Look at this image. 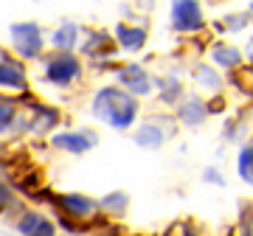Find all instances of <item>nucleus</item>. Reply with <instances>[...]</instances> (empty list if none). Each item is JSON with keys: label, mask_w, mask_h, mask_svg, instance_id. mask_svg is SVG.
Returning <instances> with one entry per match:
<instances>
[{"label": "nucleus", "mask_w": 253, "mask_h": 236, "mask_svg": "<svg viewBox=\"0 0 253 236\" xmlns=\"http://www.w3.org/2000/svg\"><path fill=\"white\" fill-rule=\"evenodd\" d=\"M93 113H96V118L107 121L110 127L126 129L135 121L138 99H132V93H124L118 87H101L93 99Z\"/></svg>", "instance_id": "obj_1"}, {"label": "nucleus", "mask_w": 253, "mask_h": 236, "mask_svg": "<svg viewBox=\"0 0 253 236\" xmlns=\"http://www.w3.org/2000/svg\"><path fill=\"white\" fill-rule=\"evenodd\" d=\"M79 59L73 54H68V51H59V54H54L51 59L45 62V82L56 84V87H68V84H73L76 79H79Z\"/></svg>", "instance_id": "obj_2"}, {"label": "nucleus", "mask_w": 253, "mask_h": 236, "mask_svg": "<svg viewBox=\"0 0 253 236\" xmlns=\"http://www.w3.org/2000/svg\"><path fill=\"white\" fill-rule=\"evenodd\" d=\"M11 42L23 59H34L42 51V31L37 23H14L11 26Z\"/></svg>", "instance_id": "obj_3"}, {"label": "nucleus", "mask_w": 253, "mask_h": 236, "mask_svg": "<svg viewBox=\"0 0 253 236\" xmlns=\"http://www.w3.org/2000/svg\"><path fill=\"white\" fill-rule=\"evenodd\" d=\"M172 26L180 34L200 31V26H203V11H200L197 0H174L172 3Z\"/></svg>", "instance_id": "obj_4"}, {"label": "nucleus", "mask_w": 253, "mask_h": 236, "mask_svg": "<svg viewBox=\"0 0 253 236\" xmlns=\"http://www.w3.org/2000/svg\"><path fill=\"white\" fill-rule=\"evenodd\" d=\"M96 144H99V138H96V132H90V129H79V132H59V135H54V146H56V149L71 152V155L87 152V149H93Z\"/></svg>", "instance_id": "obj_5"}, {"label": "nucleus", "mask_w": 253, "mask_h": 236, "mask_svg": "<svg viewBox=\"0 0 253 236\" xmlns=\"http://www.w3.org/2000/svg\"><path fill=\"white\" fill-rule=\"evenodd\" d=\"M118 82L126 84L132 96H146V93L152 90V79L144 73L141 65H126V68H121L118 71Z\"/></svg>", "instance_id": "obj_6"}, {"label": "nucleus", "mask_w": 253, "mask_h": 236, "mask_svg": "<svg viewBox=\"0 0 253 236\" xmlns=\"http://www.w3.org/2000/svg\"><path fill=\"white\" fill-rule=\"evenodd\" d=\"M59 208H62V214H68V217L87 219V217L96 214V202H93L90 197H82V194H65V197H59Z\"/></svg>", "instance_id": "obj_7"}, {"label": "nucleus", "mask_w": 253, "mask_h": 236, "mask_svg": "<svg viewBox=\"0 0 253 236\" xmlns=\"http://www.w3.org/2000/svg\"><path fill=\"white\" fill-rule=\"evenodd\" d=\"M0 87H11V90H23L26 87L23 65H17L14 59H0Z\"/></svg>", "instance_id": "obj_8"}, {"label": "nucleus", "mask_w": 253, "mask_h": 236, "mask_svg": "<svg viewBox=\"0 0 253 236\" xmlns=\"http://www.w3.org/2000/svg\"><path fill=\"white\" fill-rule=\"evenodd\" d=\"M116 37H118V45L126 48V51H141L146 42V31L144 28H132V26H118Z\"/></svg>", "instance_id": "obj_9"}, {"label": "nucleus", "mask_w": 253, "mask_h": 236, "mask_svg": "<svg viewBox=\"0 0 253 236\" xmlns=\"http://www.w3.org/2000/svg\"><path fill=\"white\" fill-rule=\"evenodd\" d=\"M17 231L20 234H54V225L48 222L45 217H40L37 211H26L23 214V219L17 222Z\"/></svg>", "instance_id": "obj_10"}, {"label": "nucleus", "mask_w": 253, "mask_h": 236, "mask_svg": "<svg viewBox=\"0 0 253 236\" xmlns=\"http://www.w3.org/2000/svg\"><path fill=\"white\" fill-rule=\"evenodd\" d=\"M76 39H79L76 23H62V26L54 31V45L59 48V51H71V48L76 45Z\"/></svg>", "instance_id": "obj_11"}, {"label": "nucleus", "mask_w": 253, "mask_h": 236, "mask_svg": "<svg viewBox=\"0 0 253 236\" xmlns=\"http://www.w3.org/2000/svg\"><path fill=\"white\" fill-rule=\"evenodd\" d=\"M135 144L144 146V149H158L163 144V132L155 124H144V127L135 132Z\"/></svg>", "instance_id": "obj_12"}, {"label": "nucleus", "mask_w": 253, "mask_h": 236, "mask_svg": "<svg viewBox=\"0 0 253 236\" xmlns=\"http://www.w3.org/2000/svg\"><path fill=\"white\" fill-rule=\"evenodd\" d=\"M84 54L87 56H110V39L104 31H96V34L87 37V42H84Z\"/></svg>", "instance_id": "obj_13"}, {"label": "nucleus", "mask_w": 253, "mask_h": 236, "mask_svg": "<svg viewBox=\"0 0 253 236\" xmlns=\"http://www.w3.org/2000/svg\"><path fill=\"white\" fill-rule=\"evenodd\" d=\"M206 113H208V110H206V104H203L200 99H189V101H186V104L180 107V118L186 121V124H189V127L200 124V121L206 118Z\"/></svg>", "instance_id": "obj_14"}, {"label": "nucleus", "mask_w": 253, "mask_h": 236, "mask_svg": "<svg viewBox=\"0 0 253 236\" xmlns=\"http://www.w3.org/2000/svg\"><path fill=\"white\" fill-rule=\"evenodd\" d=\"M211 56H214V62H217L219 68H236V65L242 62V54H239L236 48H228V45H217Z\"/></svg>", "instance_id": "obj_15"}, {"label": "nucleus", "mask_w": 253, "mask_h": 236, "mask_svg": "<svg viewBox=\"0 0 253 236\" xmlns=\"http://www.w3.org/2000/svg\"><path fill=\"white\" fill-rule=\"evenodd\" d=\"M239 174H242V180L253 183V141L239 152Z\"/></svg>", "instance_id": "obj_16"}, {"label": "nucleus", "mask_w": 253, "mask_h": 236, "mask_svg": "<svg viewBox=\"0 0 253 236\" xmlns=\"http://www.w3.org/2000/svg\"><path fill=\"white\" fill-rule=\"evenodd\" d=\"M194 82L203 84V87H208V90H217L219 87V79L214 76V71H211L208 65H200L197 71H194Z\"/></svg>", "instance_id": "obj_17"}, {"label": "nucleus", "mask_w": 253, "mask_h": 236, "mask_svg": "<svg viewBox=\"0 0 253 236\" xmlns=\"http://www.w3.org/2000/svg\"><path fill=\"white\" fill-rule=\"evenodd\" d=\"M101 205L107 211H113V214H121V211L126 208V194L124 191H113V194H107V197L101 200Z\"/></svg>", "instance_id": "obj_18"}, {"label": "nucleus", "mask_w": 253, "mask_h": 236, "mask_svg": "<svg viewBox=\"0 0 253 236\" xmlns=\"http://www.w3.org/2000/svg\"><path fill=\"white\" fill-rule=\"evenodd\" d=\"M14 124V104L0 99V129H9Z\"/></svg>", "instance_id": "obj_19"}, {"label": "nucleus", "mask_w": 253, "mask_h": 236, "mask_svg": "<svg viewBox=\"0 0 253 236\" xmlns=\"http://www.w3.org/2000/svg\"><path fill=\"white\" fill-rule=\"evenodd\" d=\"M161 84H163L161 101H166V104L177 101V96H180V82H177V79H169V82H161Z\"/></svg>", "instance_id": "obj_20"}, {"label": "nucleus", "mask_w": 253, "mask_h": 236, "mask_svg": "<svg viewBox=\"0 0 253 236\" xmlns=\"http://www.w3.org/2000/svg\"><path fill=\"white\" fill-rule=\"evenodd\" d=\"M234 84H236V87H242L245 93H253V71L234 73Z\"/></svg>", "instance_id": "obj_21"}, {"label": "nucleus", "mask_w": 253, "mask_h": 236, "mask_svg": "<svg viewBox=\"0 0 253 236\" xmlns=\"http://www.w3.org/2000/svg\"><path fill=\"white\" fill-rule=\"evenodd\" d=\"M245 23H248V17H245V14H231V17L225 20V26L231 28V31H242Z\"/></svg>", "instance_id": "obj_22"}, {"label": "nucleus", "mask_w": 253, "mask_h": 236, "mask_svg": "<svg viewBox=\"0 0 253 236\" xmlns=\"http://www.w3.org/2000/svg\"><path fill=\"white\" fill-rule=\"evenodd\" d=\"M11 202H14V197H11V189H6V186L0 183V214H3V208H9Z\"/></svg>", "instance_id": "obj_23"}, {"label": "nucleus", "mask_w": 253, "mask_h": 236, "mask_svg": "<svg viewBox=\"0 0 253 236\" xmlns=\"http://www.w3.org/2000/svg\"><path fill=\"white\" fill-rule=\"evenodd\" d=\"M206 180H214V183H222V177H219L217 172H211V169H208L206 172Z\"/></svg>", "instance_id": "obj_24"}, {"label": "nucleus", "mask_w": 253, "mask_h": 236, "mask_svg": "<svg viewBox=\"0 0 253 236\" xmlns=\"http://www.w3.org/2000/svg\"><path fill=\"white\" fill-rule=\"evenodd\" d=\"M251 59H253V42H251Z\"/></svg>", "instance_id": "obj_25"}, {"label": "nucleus", "mask_w": 253, "mask_h": 236, "mask_svg": "<svg viewBox=\"0 0 253 236\" xmlns=\"http://www.w3.org/2000/svg\"><path fill=\"white\" fill-rule=\"evenodd\" d=\"M251 17H253V9H251Z\"/></svg>", "instance_id": "obj_26"}]
</instances>
